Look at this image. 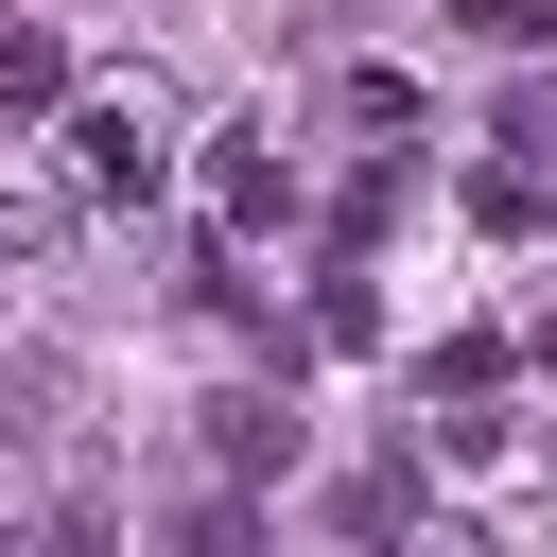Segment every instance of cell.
<instances>
[{"mask_svg": "<svg viewBox=\"0 0 557 557\" xmlns=\"http://www.w3.org/2000/svg\"><path fill=\"white\" fill-rule=\"evenodd\" d=\"M70 174H87V191H157V122L87 104V122H70Z\"/></svg>", "mask_w": 557, "mask_h": 557, "instance_id": "cell-1", "label": "cell"}]
</instances>
